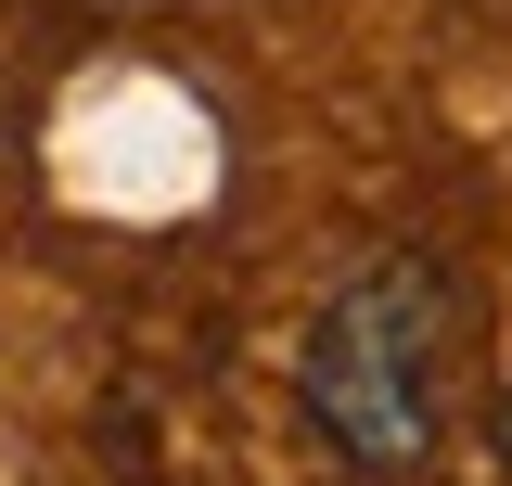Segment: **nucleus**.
Here are the masks:
<instances>
[{
  "label": "nucleus",
  "mask_w": 512,
  "mask_h": 486,
  "mask_svg": "<svg viewBox=\"0 0 512 486\" xmlns=\"http://www.w3.org/2000/svg\"><path fill=\"white\" fill-rule=\"evenodd\" d=\"M474 307L436 256H359L295 333V410L359 486H410L448 448V371H461Z\"/></svg>",
  "instance_id": "f257e3e1"
},
{
  "label": "nucleus",
  "mask_w": 512,
  "mask_h": 486,
  "mask_svg": "<svg viewBox=\"0 0 512 486\" xmlns=\"http://www.w3.org/2000/svg\"><path fill=\"white\" fill-rule=\"evenodd\" d=\"M487 435H500V474H512V397H500V423H487Z\"/></svg>",
  "instance_id": "f03ea898"
}]
</instances>
